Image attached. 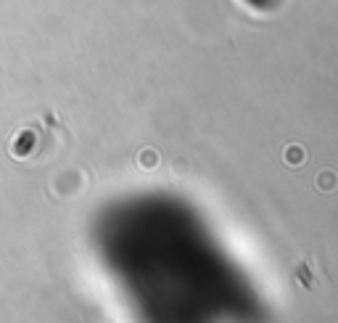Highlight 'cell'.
Here are the masks:
<instances>
[{
	"instance_id": "cell-1",
	"label": "cell",
	"mask_w": 338,
	"mask_h": 323,
	"mask_svg": "<svg viewBox=\"0 0 338 323\" xmlns=\"http://www.w3.org/2000/svg\"><path fill=\"white\" fill-rule=\"evenodd\" d=\"M304 157H307V154H304V149H301V146H291L288 151H285V159H288V164H291V167H299L301 162H304Z\"/></svg>"
},
{
	"instance_id": "cell-2",
	"label": "cell",
	"mask_w": 338,
	"mask_h": 323,
	"mask_svg": "<svg viewBox=\"0 0 338 323\" xmlns=\"http://www.w3.org/2000/svg\"><path fill=\"white\" fill-rule=\"evenodd\" d=\"M317 183H320V188H323V191H333L336 185H338V177H336L333 172H323Z\"/></svg>"
},
{
	"instance_id": "cell-3",
	"label": "cell",
	"mask_w": 338,
	"mask_h": 323,
	"mask_svg": "<svg viewBox=\"0 0 338 323\" xmlns=\"http://www.w3.org/2000/svg\"><path fill=\"white\" fill-rule=\"evenodd\" d=\"M143 167H156V154H154V151H151V154H148V151L143 154Z\"/></svg>"
}]
</instances>
